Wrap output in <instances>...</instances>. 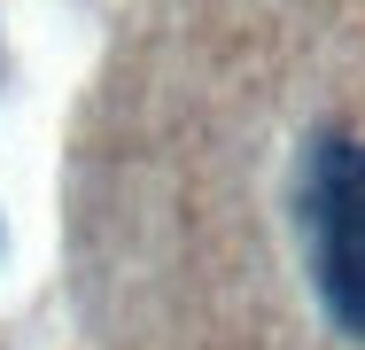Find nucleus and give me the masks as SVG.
Segmentation results:
<instances>
[{"label":"nucleus","instance_id":"1","mask_svg":"<svg viewBox=\"0 0 365 350\" xmlns=\"http://www.w3.org/2000/svg\"><path fill=\"white\" fill-rule=\"evenodd\" d=\"M295 226H303V265L327 327L365 350V140L327 125L303 140L295 171Z\"/></svg>","mask_w":365,"mask_h":350}]
</instances>
